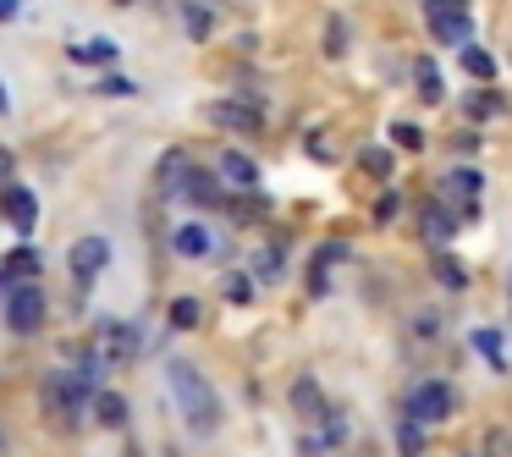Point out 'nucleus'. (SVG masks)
Segmentation results:
<instances>
[{"mask_svg":"<svg viewBox=\"0 0 512 457\" xmlns=\"http://www.w3.org/2000/svg\"><path fill=\"white\" fill-rule=\"evenodd\" d=\"M166 375H171V397H177L188 430H193V435H215V430H221V397H215V386L199 375V364H188V358H171Z\"/></svg>","mask_w":512,"mask_h":457,"instance_id":"1","label":"nucleus"},{"mask_svg":"<svg viewBox=\"0 0 512 457\" xmlns=\"http://www.w3.org/2000/svg\"><path fill=\"white\" fill-rule=\"evenodd\" d=\"M94 408V369H56L45 375V419L50 430H78L83 413Z\"/></svg>","mask_w":512,"mask_h":457,"instance_id":"2","label":"nucleus"},{"mask_svg":"<svg viewBox=\"0 0 512 457\" xmlns=\"http://www.w3.org/2000/svg\"><path fill=\"white\" fill-rule=\"evenodd\" d=\"M39 325H45V292H39V281H17V287L6 292V331L34 336Z\"/></svg>","mask_w":512,"mask_h":457,"instance_id":"3","label":"nucleus"},{"mask_svg":"<svg viewBox=\"0 0 512 457\" xmlns=\"http://www.w3.org/2000/svg\"><path fill=\"white\" fill-rule=\"evenodd\" d=\"M424 17H430V34L441 39V45H468V34H474V17H468V0H424Z\"/></svg>","mask_w":512,"mask_h":457,"instance_id":"4","label":"nucleus"},{"mask_svg":"<svg viewBox=\"0 0 512 457\" xmlns=\"http://www.w3.org/2000/svg\"><path fill=\"white\" fill-rule=\"evenodd\" d=\"M402 408H408L413 419H424V424H441L446 413L457 408V397H452V386H446V380H419V386L408 391V402H402Z\"/></svg>","mask_w":512,"mask_h":457,"instance_id":"5","label":"nucleus"},{"mask_svg":"<svg viewBox=\"0 0 512 457\" xmlns=\"http://www.w3.org/2000/svg\"><path fill=\"white\" fill-rule=\"evenodd\" d=\"M67 265H72V276H78V287H89V281L111 265V243H105V237H78L72 254H67Z\"/></svg>","mask_w":512,"mask_h":457,"instance_id":"6","label":"nucleus"},{"mask_svg":"<svg viewBox=\"0 0 512 457\" xmlns=\"http://www.w3.org/2000/svg\"><path fill=\"white\" fill-rule=\"evenodd\" d=\"M0 215H6V221H12L17 232L28 237V232L39 226V199H34L28 188H0Z\"/></svg>","mask_w":512,"mask_h":457,"instance_id":"7","label":"nucleus"},{"mask_svg":"<svg viewBox=\"0 0 512 457\" xmlns=\"http://www.w3.org/2000/svg\"><path fill=\"white\" fill-rule=\"evenodd\" d=\"M100 353L116 358V364H127V358L138 353V325H127V320H100Z\"/></svg>","mask_w":512,"mask_h":457,"instance_id":"8","label":"nucleus"},{"mask_svg":"<svg viewBox=\"0 0 512 457\" xmlns=\"http://www.w3.org/2000/svg\"><path fill=\"white\" fill-rule=\"evenodd\" d=\"M210 122L226 127V133H254V127H259V111H254V105H243V100H215V105H210Z\"/></svg>","mask_w":512,"mask_h":457,"instance_id":"9","label":"nucleus"},{"mask_svg":"<svg viewBox=\"0 0 512 457\" xmlns=\"http://www.w3.org/2000/svg\"><path fill=\"white\" fill-rule=\"evenodd\" d=\"M171 248H177L182 259H204V254H215V237L193 221V226H177V232H171Z\"/></svg>","mask_w":512,"mask_h":457,"instance_id":"10","label":"nucleus"},{"mask_svg":"<svg viewBox=\"0 0 512 457\" xmlns=\"http://www.w3.org/2000/svg\"><path fill=\"white\" fill-rule=\"evenodd\" d=\"M188 155H182V149H166V155H160V171H155V182H160V193H177L182 182H188Z\"/></svg>","mask_w":512,"mask_h":457,"instance_id":"11","label":"nucleus"},{"mask_svg":"<svg viewBox=\"0 0 512 457\" xmlns=\"http://www.w3.org/2000/svg\"><path fill=\"white\" fill-rule=\"evenodd\" d=\"M94 419H100L105 430H122L127 424V397L122 391H94Z\"/></svg>","mask_w":512,"mask_h":457,"instance_id":"12","label":"nucleus"},{"mask_svg":"<svg viewBox=\"0 0 512 457\" xmlns=\"http://www.w3.org/2000/svg\"><path fill=\"white\" fill-rule=\"evenodd\" d=\"M182 193H188L199 210H221V182L204 177V171H188V182H182Z\"/></svg>","mask_w":512,"mask_h":457,"instance_id":"13","label":"nucleus"},{"mask_svg":"<svg viewBox=\"0 0 512 457\" xmlns=\"http://www.w3.org/2000/svg\"><path fill=\"white\" fill-rule=\"evenodd\" d=\"M292 408H298L303 419H325V413H331V408H325V397H320V386H314L309 375L292 380Z\"/></svg>","mask_w":512,"mask_h":457,"instance_id":"14","label":"nucleus"},{"mask_svg":"<svg viewBox=\"0 0 512 457\" xmlns=\"http://www.w3.org/2000/svg\"><path fill=\"white\" fill-rule=\"evenodd\" d=\"M221 182H232V188H254L259 166L248 155H221Z\"/></svg>","mask_w":512,"mask_h":457,"instance_id":"15","label":"nucleus"},{"mask_svg":"<svg viewBox=\"0 0 512 457\" xmlns=\"http://www.w3.org/2000/svg\"><path fill=\"white\" fill-rule=\"evenodd\" d=\"M397 446H402V457H424V419H413L408 408L397 419Z\"/></svg>","mask_w":512,"mask_h":457,"instance_id":"16","label":"nucleus"},{"mask_svg":"<svg viewBox=\"0 0 512 457\" xmlns=\"http://www.w3.org/2000/svg\"><path fill=\"white\" fill-rule=\"evenodd\" d=\"M463 221V215H446V210H424V243L430 248H446V237H452V226Z\"/></svg>","mask_w":512,"mask_h":457,"instance_id":"17","label":"nucleus"},{"mask_svg":"<svg viewBox=\"0 0 512 457\" xmlns=\"http://www.w3.org/2000/svg\"><path fill=\"white\" fill-rule=\"evenodd\" d=\"M463 72L474 83H490V78H496V56H490V50H479V45H463Z\"/></svg>","mask_w":512,"mask_h":457,"instance_id":"18","label":"nucleus"},{"mask_svg":"<svg viewBox=\"0 0 512 457\" xmlns=\"http://www.w3.org/2000/svg\"><path fill=\"white\" fill-rule=\"evenodd\" d=\"M72 61H78V67H111V61H116V45H111V39H94V45H72Z\"/></svg>","mask_w":512,"mask_h":457,"instance_id":"19","label":"nucleus"},{"mask_svg":"<svg viewBox=\"0 0 512 457\" xmlns=\"http://www.w3.org/2000/svg\"><path fill=\"white\" fill-rule=\"evenodd\" d=\"M463 111L474 116V122H490V116H501V94L474 89V94H463Z\"/></svg>","mask_w":512,"mask_h":457,"instance_id":"20","label":"nucleus"},{"mask_svg":"<svg viewBox=\"0 0 512 457\" xmlns=\"http://www.w3.org/2000/svg\"><path fill=\"white\" fill-rule=\"evenodd\" d=\"M413 89H419L424 100L435 105V100L446 94V89H441V67H435V61H419V67H413Z\"/></svg>","mask_w":512,"mask_h":457,"instance_id":"21","label":"nucleus"},{"mask_svg":"<svg viewBox=\"0 0 512 457\" xmlns=\"http://www.w3.org/2000/svg\"><path fill=\"white\" fill-rule=\"evenodd\" d=\"M435 281H441V287H452V292H468V270L457 265L452 254H435Z\"/></svg>","mask_w":512,"mask_h":457,"instance_id":"22","label":"nucleus"},{"mask_svg":"<svg viewBox=\"0 0 512 457\" xmlns=\"http://www.w3.org/2000/svg\"><path fill=\"white\" fill-rule=\"evenodd\" d=\"M177 12H182V34H188V39H210V12H204V6L182 0Z\"/></svg>","mask_w":512,"mask_h":457,"instance_id":"23","label":"nucleus"},{"mask_svg":"<svg viewBox=\"0 0 512 457\" xmlns=\"http://www.w3.org/2000/svg\"><path fill=\"white\" fill-rule=\"evenodd\" d=\"M452 199H474L479 193V171H468V166H457V171H446V182H441Z\"/></svg>","mask_w":512,"mask_h":457,"instance_id":"24","label":"nucleus"},{"mask_svg":"<svg viewBox=\"0 0 512 457\" xmlns=\"http://www.w3.org/2000/svg\"><path fill=\"white\" fill-rule=\"evenodd\" d=\"M391 166H397V160H391V149H364V177H380V182H386Z\"/></svg>","mask_w":512,"mask_h":457,"instance_id":"25","label":"nucleus"},{"mask_svg":"<svg viewBox=\"0 0 512 457\" xmlns=\"http://www.w3.org/2000/svg\"><path fill=\"white\" fill-rule=\"evenodd\" d=\"M171 325H177V331H193V325H199V303L177 298V303H171Z\"/></svg>","mask_w":512,"mask_h":457,"instance_id":"26","label":"nucleus"},{"mask_svg":"<svg viewBox=\"0 0 512 457\" xmlns=\"http://www.w3.org/2000/svg\"><path fill=\"white\" fill-rule=\"evenodd\" d=\"M221 292H226V298H232V303H248V298H254V276H243V270H232Z\"/></svg>","mask_w":512,"mask_h":457,"instance_id":"27","label":"nucleus"},{"mask_svg":"<svg viewBox=\"0 0 512 457\" xmlns=\"http://www.w3.org/2000/svg\"><path fill=\"white\" fill-rule=\"evenodd\" d=\"M342 50H347V23L331 17V23H325V56H342Z\"/></svg>","mask_w":512,"mask_h":457,"instance_id":"28","label":"nucleus"},{"mask_svg":"<svg viewBox=\"0 0 512 457\" xmlns=\"http://www.w3.org/2000/svg\"><path fill=\"white\" fill-rule=\"evenodd\" d=\"M474 347H479V353H485L490 364L501 369V336H496V331H474Z\"/></svg>","mask_w":512,"mask_h":457,"instance_id":"29","label":"nucleus"},{"mask_svg":"<svg viewBox=\"0 0 512 457\" xmlns=\"http://www.w3.org/2000/svg\"><path fill=\"white\" fill-rule=\"evenodd\" d=\"M342 259H347V243H325L320 254H314V265H325V270H331V265H342Z\"/></svg>","mask_w":512,"mask_h":457,"instance_id":"30","label":"nucleus"},{"mask_svg":"<svg viewBox=\"0 0 512 457\" xmlns=\"http://www.w3.org/2000/svg\"><path fill=\"white\" fill-rule=\"evenodd\" d=\"M397 193H380V199H375V221H391V215H397Z\"/></svg>","mask_w":512,"mask_h":457,"instance_id":"31","label":"nucleus"},{"mask_svg":"<svg viewBox=\"0 0 512 457\" xmlns=\"http://www.w3.org/2000/svg\"><path fill=\"white\" fill-rule=\"evenodd\" d=\"M391 138H397L402 149H424V133H419V127H397Z\"/></svg>","mask_w":512,"mask_h":457,"instance_id":"32","label":"nucleus"},{"mask_svg":"<svg viewBox=\"0 0 512 457\" xmlns=\"http://www.w3.org/2000/svg\"><path fill=\"white\" fill-rule=\"evenodd\" d=\"M259 276H281V254H276V248H265V254H259Z\"/></svg>","mask_w":512,"mask_h":457,"instance_id":"33","label":"nucleus"},{"mask_svg":"<svg viewBox=\"0 0 512 457\" xmlns=\"http://www.w3.org/2000/svg\"><path fill=\"white\" fill-rule=\"evenodd\" d=\"M413 331H419L424 342H435V331H441V320H435V314H419V320H413Z\"/></svg>","mask_w":512,"mask_h":457,"instance_id":"34","label":"nucleus"},{"mask_svg":"<svg viewBox=\"0 0 512 457\" xmlns=\"http://www.w3.org/2000/svg\"><path fill=\"white\" fill-rule=\"evenodd\" d=\"M100 94H133V83H127V78H105Z\"/></svg>","mask_w":512,"mask_h":457,"instance_id":"35","label":"nucleus"},{"mask_svg":"<svg viewBox=\"0 0 512 457\" xmlns=\"http://www.w3.org/2000/svg\"><path fill=\"white\" fill-rule=\"evenodd\" d=\"M490 457H512V441H507V435H490Z\"/></svg>","mask_w":512,"mask_h":457,"instance_id":"36","label":"nucleus"},{"mask_svg":"<svg viewBox=\"0 0 512 457\" xmlns=\"http://www.w3.org/2000/svg\"><path fill=\"white\" fill-rule=\"evenodd\" d=\"M12 177V149H0V182Z\"/></svg>","mask_w":512,"mask_h":457,"instance_id":"37","label":"nucleus"},{"mask_svg":"<svg viewBox=\"0 0 512 457\" xmlns=\"http://www.w3.org/2000/svg\"><path fill=\"white\" fill-rule=\"evenodd\" d=\"M17 17V0H0V23H12Z\"/></svg>","mask_w":512,"mask_h":457,"instance_id":"38","label":"nucleus"},{"mask_svg":"<svg viewBox=\"0 0 512 457\" xmlns=\"http://www.w3.org/2000/svg\"><path fill=\"white\" fill-rule=\"evenodd\" d=\"M0 116H12V94H6V83H0Z\"/></svg>","mask_w":512,"mask_h":457,"instance_id":"39","label":"nucleus"},{"mask_svg":"<svg viewBox=\"0 0 512 457\" xmlns=\"http://www.w3.org/2000/svg\"><path fill=\"white\" fill-rule=\"evenodd\" d=\"M116 6H133V0H116Z\"/></svg>","mask_w":512,"mask_h":457,"instance_id":"40","label":"nucleus"}]
</instances>
